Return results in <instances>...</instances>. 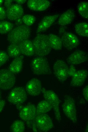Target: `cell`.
Masks as SVG:
<instances>
[{"label":"cell","instance_id":"83f0119b","mask_svg":"<svg viewBox=\"0 0 88 132\" xmlns=\"http://www.w3.org/2000/svg\"><path fill=\"white\" fill-rule=\"evenodd\" d=\"M22 19L25 25L28 26L33 24L36 21V18L33 15L27 14L23 17Z\"/></svg>","mask_w":88,"mask_h":132},{"label":"cell","instance_id":"5bb4252c","mask_svg":"<svg viewBox=\"0 0 88 132\" xmlns=\"http://www.w3.org/2000/svg\"><path fill=\"white\" fill-rule=\"evenodd\" d=\"M7 17L11 21H15L21 18L24 14V10L21 5L13 4L7 9Z\"/></svg>","mask_w":88,"mask_h":132},{"label":"cell","instance_id":"d4e9b609","mask_svg":"<svg viewBox=\"0 0 88 132\" xmlns=\"http://www.w3.org/2000/svg\"><path fill=\"white\" fill-rule=\"evenodd\" d=\"M77 9L79 14L83 18H88V3L83 1L80 2L77 6Z\"/></svg>","mask_w":88,"mask_h":132},{"label":"cell","instance_id":"ffe728a7","mask_svg":"<svg viewBox=\"0 0 88 132\" xmlns=\"http://www.w3.org/2000/svg\"><path fill=\"white\" fill-rule=\"evenodd\" d=\"M75 17V13L72 9H68L60 15L58 21V24L61 26H65L70 24Z\"/></svg>","mask_w":88,"mask_h":132},{"label":"cell","instance_id":"52a82bcc","mask_svg":"<svg viewBox=\"0 0 88 132\" xmlns=\"http://www.w3.org/2000/svg\"><path fill=\"white\" fill-rule=\"evenodd\" d=\"M63 111L66 117L74 123L77 120L76 110L75 101L69 96H67L64 98L62 105Z\"/></svg>","mask_w":88,"mask_h":132},{"label":"cell","instance_id":"1f68e13d","mask_svg":"<svg viewBox=\"0 0 88 132\" xmlns=\"http://www.w3.org/2000/svg\"><path fill=\"white\" fill-rule=\"evenodd\" d=\"M82 94L86 101H88V86L86 85L82 90Z\"/></svg>","mask_w":88,"mask_h":132},{"label":"cell","instance_id":"74e56055","mask_svg":"<svg viewBox=\"0 0 88 132\" xmlns=\"http://www.w3.org/2000/svg\"><path fill=\"white\" fill-rule=\"evenodd\" d=\"M1 92L0 91V99L1 98Z\"/></svg>","mask_w":88,"mask_h":132},{"label":"cell","instance_id":"44dd1931","mask_svg":"<svg viewBox=\"0 0 88 132\" xmlns=\"http://www.w3.org/2000/svg\"><path fill=\"white\" fill-rule=\"evenodd\" d=\"M49 42L52 50H56L61 49L62 44L61 38L52 33L47 35Z\"/></svg>","mask_w":88,"mask_h":132},{"label":"cell","instance_id":"ba28073f","mask_svg":"<svg viewBox=\"0 0 88 132\" xmlns=\"http://www.w3.org/2000/svg\"><path fill=\"white\" fill-rule=\"evenodd\" d=\"M15 78L13 73L8 69L0 70V88L3 90L10 89L14 86Z\"/></svg>","mask_w":88,"mask_h":132},{"label":"cell","instance_id":"f1b7e54d","mask_svg":"<svg viewBox=\"0 0 88 132\" xmlns=\"http://www.w3.org/2000/svg\"><path fill=\"white\" fill-rule=\"evenodd\" d=\"M9 57L7 53L3 51H0V66L5 64L8 60Z\"/></svg>","mask_w":88,"mask_h":132},{"label":"cell","instance_id":"7c38bea8","mask_svg":"<svg viewBox=\"0 0 88 132\" xmlns=\"http://www.w3.org/2000/svg\"><path fill=\"white\" fill-rule=\"evenodd\" d=\"M88 55L85 52L77 50L74 51L67 59L68 63L70 65H77L88 60Z\"/></svg>","mask_w":88,"mask_h":132},{"label":"cell","instance_id":"4dcf8cb0","mask_svg":"<svg viewBox=\"0 0 88 132\" xmlns=\"http://www.w3.org/2000/svg\"><path fill=\"white\" fill-rule=\"evenodd\" d=\"M7 17L6 12L5 9L3 7H0V20H3Z\"/></svg>","mask_w":88,"mask_h":132},{"label":"cell","instance_id":"8992f818","mask_svg":"<svg viewBox=\"0 0 88 132\" xmlns=\"http://www.w3.org/2000/svg\"><path fill=\"white\" fill-rule=\"evenodd\" d=\"M37 115L36 107L34 104L31 103H28L23 107L19 113L21 119L31 128Z\"/></svg>","mask_w":88,"mask_h":132},{"label":"cell","instance_id":"e0dca14e","mask_svg":"<svg viewBox=\"0 0 88 132\" xmlns=\"http://www.w3.org/2000/svg\"><path fill=\"white\" fill-rule=\"evenodd\" d=\"M50 2L47 0H29L27 6L30 9L36 11H43L50 6Z\"/></svg>","mask_w":88,"mask_h":132},{"label":"cell","instance_id":"d6986e66","mask_svg":"<svg viewBox=\"0 0 88 132\" xmlns=\"http://www.w3.org/2000/svg\"><path fill=\"white\" fill-rule=\"evenodd\" d=\"M22 55L14 58L9 65L8 70L13 74H17L21 71L23 63Z\"/></svg>","mask_w":88,"mask_h":132},{"label":"cell","instance_id":"8fae6325","mask_svg":"<svg viewBox=\"0 0 88 132\" xmlns=\"http://www.w3.org/2000/svg\"><path fill=\"white\" fill-rule=\"evenodd\" d=\"M61 39L62 44L68 50H72L77 48L80 44L78 38L71 32H64Z\"/></svg>","mask_w":88,"mask_h":132},{"label":"cell","instance_id":"9a60e30c","mask_svg":"<svg viewBox=\"0 0 88 132\" xmlns=\"http://www.w3.org/2000/svg\"><path fill=\"white\" fill-rule=\"evenodd\" d=\"M88 73V71L85 69L77 71L72 77L70 85L73 87H78L83 85L87 78Z\"/></svg>","mask_w":88,"mask_h":132},{"label":"cell","instance_id":"4fadbf2b","mask_svg":"<svg viewBox=\"0 0 88 132\" xmlns=\"http://www.w3.org/2000/svg\"><path fill=\"white\" fill-rule=\"evenodd\" d=\"M42 88L39 80L33 78L26 84L25 90L28 94L33 96H37L42 92Z\"/></svg>","mask_w":88,"mask_h":132},{"label":"cell","instance_id":"cb8c5ba5","mask_svg":"<svg viewBox=\"0 0 88 132\" xmlns=\"http://www.w3.org/2000/svg\"><path fill=\"white\" fill-rule=\"evenodd\" d=\"M7 54L9 57L15 58L20 55L21 52L18 44H10L7 48Z\"/></svg>","mask_w":88,"mask_h":132},{"label":"cell","instance_id":"9c48e42d","mask_svg":"<svg viewBox=\"0 0 88 132\" xmlns=\"http://www.w3.org/2000/svg\"><path fill=\"white\" fill-rule=\"evenodd\" d=\"M27 98L25 89L21 87H17L12 90L9 93L8 100L11 104L16 105L23 103Z\"/></svg>","mask_w":88,"mask_h":132},{"label":"cell","instance_id":"7a4b0ae2","mask_svg":"<svg viewBox=\"0 0 88 132\" xmlns=\"http://www.w3.org/2000/svg\"><path fill=\"white\" fill-rule=\"evenodd\" d=\"M35 54L37 56L45 57L52 50L50 45L47 35L39 34L32 41Z\"/></svg>","mask_w":88,"mask_h":132},{"label":"cell","instance_id":"f546056e","mask_svg":"<svg viewBox=\"0 0 88 132\" xmlns=\"http://www.w3.org/2000/svg\"><path fill=\"white\" fill-rule=\"evenodd\" d=\"M77 71L74 65H70L68 68V77H72Z\"/></svg>","mask_w":88,"mask_h":132},{"label":"cell","instance_id":"3957f363","mask_svg":"<svg viewBox=\"0 0 88 132\" xmlns=\"http://www.w3.org/2000/svg\"><path fill=\"white\" fill-rule=\"evenodd\" d=\"M30 67L33 73L36 75H46L51 72L48 61L45 57L35 58L31 62Z\"/></svg>","mask_w":88,"mask_h":132},{"label":"cell","instance_id":"5b68a950","mask_svg":"<svg viewBox=\"0 0 88 132\" xmlns=\"http://www.w3.org/2000/svg\"><path fill=\"white\" fill-rule=\"evenodd\" d=\"M42 92L45 100L48 102L53 109L55 118L58 122L61 120L59 105L60 101L57 95L53 91L42 88Z\"/></svg>","mask_w":88,"mask_h":132},{"label":"cell","instance_id":"7402d4cb","mask_svg":"<svg viewBox=\"0 0 88 132\" xmlns=\"http://www.w3.org/2000/svg\"><path fill=\"white\" fill-rule=\"evenodd\" d=\"M36 108L37 114H46L52 109L49 103L45 99L38 103Z\"/></svg>","mask_w":88,"mask_h":132},{"label":"cell","instance_id":"484cf974","mask_svg":"<svg viewBox=\"0 0 88 132\" xmlns=\"http://www.w3.org/2000/svg\"><path fill=\"white\" fill-rule=\"evenodd\" d=\"M25 126L23 122L19 120L14 121L11 125L10 130L13 132H22L24 131Z\"/></svg>","mask_w":88,"mask_h":132},{"label":"cell","instance_id":"ac0fdd59","mask_svg":"<svg viewBox=\"0 0 88 132\" xmlns=\"http://www.w3.org/2000/svg\"><path fill=\"white\" fill-rule=\"evenodd\" d=\"M18 45L22 55L30 57L35 54L32 42L29 39L23 41Z\"/></svg>","mask_w":88,"mask_h":132},{"label":"cell","instance_id":"277c9868","mask_svg":"<svg viewBox=\"0 0 88 132\" xmlns=\"http://www.w3.org/2000/svg\"><path fill=\"white\" fill-rule=\"evenodd\" d=\"M53 127V122L47 114H37L32 128L34 132H47Z\"/></svg>","mask_w":88,"mask_h":132},{"label":"cell","instance_id":"d6a6232c","mask_svg":"<svg viewBox=\"0 0 88 132\" xmlns=\"http://www.w3.org/2000/svg\"><path fill=\"white\" fill-rule=\"evenodd\" d=\"M13 1L12 0H5L4 2V5L7 9L10 7L13 3Z\"/></svg>","mask_w":88,"mask_h":132},{"label":"cell","instance_id":"6da1fadb","mask_svg":"<svg viewBox=\"0 0 88 132\" xmlns=\"http://www.w3.org/2000/svg\"><path fill=\"white\" fill-rule=\"evenodd\" d=\"M31 33L28 26L22 25L17 26L8 34L6 39L10 44H18L23 41L28 39Z\"/></svg>","mask_w":88,"mask_h":132},{"label":"cell","instance_id":"2e32d148","mask_svg":"<svg viewBox=\"0 0 88 132\" xmlns=\"http://www.w3.org/2000/svg\"><path fill=\"white\" fill-rule=\"evenodd\" d=\"M59 14H55L44 17L38 25L36 32H41L49 28L58 19Z\"/></svg>","mask_w":88,"mask_h":132},{"label":"cell","instance_id":"603a6c76","mask_svg":"<svg viewBox=\"0 0 88 132\" xmlns=\"http://www.w3.org/2000/svg\"><path fill=\"white\" fill-rule=\"evenodd\" d=\"M75 31L78 35L82 37H88V24L86 22H81L76 24Z\"/></svg>","mask_w":88,"mask_h":132},{"label":"cell","instance_id":"d590c367","mask_svg":"<svg viewBox=\"0 0 88 132\" xmlns=\"http://www.w3.org/2000/svg\"><path fill=\"white\" fill-rule=\"evenodd\" d=\"M14 1L16 4L20 5L24 4L26 1L25 0H15Z\"/></svg>","mask_w":88,"mask_h":132},{"label":"cell","instance_id":"8d00e7d4","mask_svg":"<svg viewBox=\"0 0 88 132\" xmlns=\"http://www.w3.org/2000/svg\"><path fill=\"white\" fill-rule=\"evenodd\" d=\"M4 0H0V7L1 6V5L2 4Z\"/></svg>","mask_w":88,"mask_h":132},{"label":"cell","instance_id":"e575fe53","mask_svg":"<svg viewBox=\"0 0 88 132\" xmlns=\"http://www.w3.org/2000/svg\"><path fill=\"white\" fill-rule=\"evenodd\" d=\"M5 104V102L4 101L0 100V112L3 110Z\"/></svg>","mask_w":88,"mask_h":132},{"label":"cell","instance_id":"30bf717a","mask_svg":"<svg viewBox=\"0 0 88 132\" xmlns=\"http://www.w3.org/2000/svg\"><path fill=\"white\" fill-rule=\"evenodd\" d=\"M69 67L66 63L61 60H57L54 63V73L58 80L63 82L68 78Z\"/></svg>","mask_w":88,"mask_h":132},{"label":"cell","instance_id":"836d02e7","mask_svg":"<svg viewBox=\"0 0 88 132\" xmlns=\"http://www.w3.org/2000/svg\"><path fill=\"white\" fill-rule=\"evenodd\" d=\"M15 24L17 26L23 25L22 24L23 22L22 20V18H19L15 20Z\"/></svg>","mask_w":88,"mask_h":132},{"label":"cell","instance_id":"4316f807","mask_svg":"<svg viewBox=\"0 0 88 132\" xmlns=\"http://www.w3.org/2000/svg\"><path fill=\"white\" fill-rule=\"evenodd\" d=\"M13 25L8 21L0 22V34H4L9 32L13 28Z\"/></svg>","mask_w":88,"mask_h":132}]
</instances>
